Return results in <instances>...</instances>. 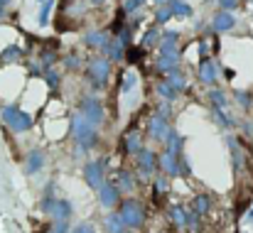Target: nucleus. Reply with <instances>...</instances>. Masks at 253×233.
<instances>
[{"mask_svg": "<svg viewBox=\"0 0 253 233\" xmlns=\"http://www.w3.org/2000/svg\"><path fill=\"white\" fill-rule=\"evenodd\" d=\"M74 233H93V226H88V224H82V226H77Z\"/></svg>", "mask_w": 253, "mask_h": 233, "instance_id": "5", "label": "nucleus"}, {"mask_svg": "<svg viewBox=\"0 0 253 233\" xmlns=\"http://www.w3.org/2000/svg\"><path fill=\"white\" fill-rule=\"evenodd\" d=\"M121 221H123V226H140V221H143V214H140L138 204L128 201V204H126V209H123V216H121Z\"/></svg>", "mask_w": 253, "mask_h": 233, "instance_id": "1", "label": "nucleus"}, {"mask_svg": "<svg viewBox=\"0 0 253 233\" xmlns=\"http://www.w3.org/2000/svg\"><path fill=\"white\" fill-rule=\"evenodd\" d=\"M52 233H67V224H64V221H59V224H57V229H54Z\"/></svg>", "mask_w": 253, "mask_h": 233, "instance_id": "6", "label": "nucleus"}, {"mask_svg": "<svg viewBox=\"0 0 253 233\" xmlns=\"http://www.w3.org/2000/svg\"><path fill=\"white\" fill-rule=\"evenodd\" d=\"M86 177H88V182H91L93 187H98V184H101V179H98V177H101V174H98V167H88Z\"/></svg>", "mask_w": 253, "mask_h": 233, "instance_id": "4", "label": "nucleus"}, {"mask_svg": "<svg viewBox=\"0 0 253 233\" xmlns=\"http://www.w3.org/2000/svg\"><path fill=\"white\" fill-rule=\"evenodd\" d=\"M101 201H103L106 206H111V204L116 201V189H111V187H106V189L101 192Z\"/></svg>", "mask_w": 253, "mask_h": 233, "instance_id": "3", "label": "nucleus"}, {"mask_svg": "<svg viewBox=\"0 0 253 233\" xmlns=\"http://www.w3.org/2000/svg\"><path fill=\"white\" fill-rule=\"evenodd\" d=\"M108 231L123 233V221H121V216H108Z\"/></svg>", "mask_w": 253, "mask_h": 233, "instance_id": "2", "label": "nucleus"}]
</instances>
